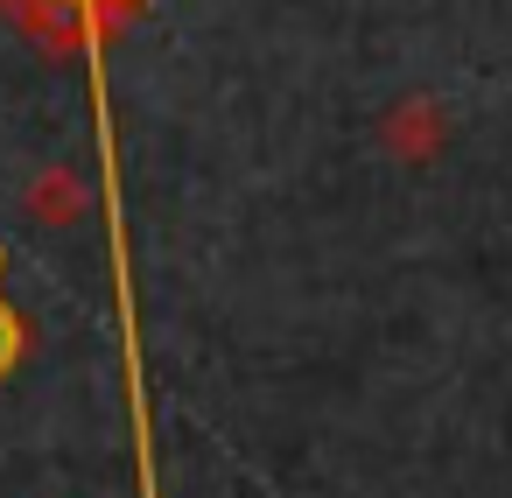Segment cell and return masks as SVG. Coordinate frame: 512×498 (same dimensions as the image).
I'll return each instance as SVG.
<instances>
[{"label": "cell", "mask_w": 512, "mask_h": 498, "mask_svg": "<svg viewBox=\"0 0 512 498\" xmlns=\"http://www.w3.org/2000/svg\"><path fill=\"white\" fill-rule=\"evenodd\" d=\"M78 204H85V190H78V176H71V169H43V176L29 183V211H36L43 225H71V218H78Z\"/></svg>", "instance_id": "6da1fadb"}]
</instances>
